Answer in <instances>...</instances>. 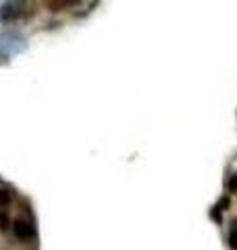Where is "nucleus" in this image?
<instances>
[{
    "mask_svg": "<svg viewBox=\"0 0 237 250\" xmlns=\"http://www.w3.org/2000/svg\"><path fill=\"white\" fill-rule=\"evenodd\" d=\"M13 234H15L19 240H30V238L36 235V229H33V225L30 223V221L17 219V221H13Z\"/></svg>",
    "mask_w": 237,
    "mask_h": 250,
    "instance_id": "obj_1",
    "label": "nucleus"
},
{
    "mask_svg": "<svg viewBox=\"0 0 237 250\" xmlns=\"http://www.w3.org/2000/svg\"><path fill=\"white\" fill-rule=\"evenodd\" d=\"M19 4H15V2H6V4H2L0 6V23H11L13 19H15L17 15H19V9H17Z\"/></svg>",
    "mask_w": 237,
    "mask_h": 250,
    "instance_id": "obj_2",
    "label": "nucleus"
},
{
    "mask_svg": "<svg viewBox=\"0 0 237 250\" xmlns=\"http://www.w3.org/2000/svg\"><path fill=\"white\" fill-rule=\"evenodd\" d=\"M11 200H13L11 190H6V188H0V208H2V211H6V206L11 204Z\"/></svg>",
    "mask_w": 237,
    "mask_h": 250,
    "instance_id": "obj_3",
    "label": "nucleus"
},
{
    "mask_svg": "<svg viewBox=\"0 0 237 250\" xmlns=\"http://www.w3.org/2000/svg\"><path fill=\"white\" fill-rule=\"evenodd\" d=\"M13 227V223H11V217H9V213L6 211H0V232H9V229Z\"/></svg>",
    "mask_w": 237,
    "mask_h": 250,
    "instance_id": "obj_4",
    "label": "nucleus"
},
{
    "mask_svg": "<svg viewBox=\"0 0 237 250\" xmlns=\"http://www.w3.org/2000/svg\"><path fill=\"white\" fill-rule=\"evenodd\" d=\"M73 2H48V9H50L52 13H57V11H62L65 6H71Z\"/></svg>",
    "mask_w": 237,
    "mask_h": 250,
    "instance_id": "obj_5",
    "label": "nucleus"
},
{
    "mask_svg": "<svg viewBox=\"0 0 237 250\" xmlns=\"http://www.w3.org/2000/svg\"><path fill=\"white\" fill-rule=\"evenodd\" d=\"M229 246L237 250V232H229Z\"/></svg>",
    "mask_w": 237,
    "mask_h": 250,
    "instance_id": "obj_6",
    "label": "nucleus"
},
{
    "mask_svg": "<svg viewBox=\"0 0 237 250\" xmlns=\"http://www.w3.org/2000/svg\"><path fill=\"white\" fill-rule=\"evenodd\" d=\"M229 190L237 194V173H235V175L229 177Z\"/></svg>",
    "mask_w": 237,
    "mask_h": 250,
    "instance_id": "obj_7",
    "label": "nucleus"
}]
</instances>
